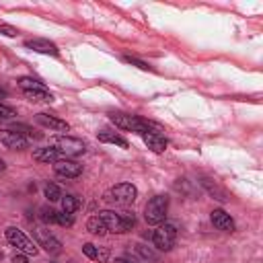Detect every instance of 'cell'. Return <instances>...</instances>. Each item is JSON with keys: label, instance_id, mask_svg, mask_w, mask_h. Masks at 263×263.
<instances>
[{"label": "cell", "instance_id": "cell-32", "mask_svg": "<svg viewBox=\"0 0 263 263\" xmlns=\"http://www.w3.org/2000/svg\"><path fill=\"white\" fill-rule=\"evenodd\" d=\"M6 97H8V92H6V88H2V86H0V99H6Z\"/></svg>", "mask_w": 263, "mask_h": 263}, {"label": "cell", "instance_id": "cell-26", "mask_svg": "<svg viewBox=\"0 0 263 263\" xmlns=\"http://www.w3.org/2000/svg\"><path fill=\"white\" fill-rule=\"evenodd\" d=\"M55 224L60 226H72L74 224V216L66 214V212H55Z\"/></svg>", "mask_w": 263, "mask_h": 263}, {"label": "cell", "instance_id": "cell-19", "mask_svg": "<svg viewBox=\"0 0 263 263\" xmlns=\"http://www.w3.org/2000/svg\"><path fill=\"white\" fill-rule=\"evenodd\" d=\"M86 230H88L90 234H95V236L107 234V226H105V222L101 220L99 214H97V216H90V218L86 220Z\"/></svg>", "mask_w": 263, "mask_h": 263}, {"label": "cell", "instance_id": "cell-3", "mask_svg": "<svg viewBox=\"0 0 263 263\" xmlns=\"http://www.w3.org/2000/svg\"><path fill=\"white\" fill-rule=\"evenodd\" d=\"M136 197H138V189L132 183H117V185L109 187L103 195L105 201L115 203V205H129L136 201Z\"/></svg>", "mask_w": 263, "mask_h": 263}, {"label": "cell", "instance_id": "cell-27", "mask_svg": "<svg viewBox=\"0 0 263 263\" xmlns=\"http://www.w3.org/2000/svg\"><path fill=\"white\" fill-rule=\"evenodd\" d=\"M39 212H41V220H43L45 224H55V210H51V208L43 205Z\"/></svg>", "mask_w": 263, "mask_h": 263}, {"label": "cell", "instance_id": "cell-14", "mask_svg": "<svg viewBox=\"0 0 263 263\" xmlns=\"http://www.w3.org/2000/svg\"><path fill=\"white\" fill-rule=\"evenodd\" d=\"M212 224L218 228V230H222V232H234V220L230 218V214H226L222 208H218V210H212Z\"/></svg>", "mask_w": 263, "mask_h": 263}, {"label": "cell", "instance_id": "cell-23", "mask_svg": "<svg viewBox=\"0 0 263 263\" xmlns=\"http://www.w3.org/2000/svg\"><path fill=\"white\" fill-rule=\"evenodd\" d=\"M43 193H45V197H47L49 201H60V197H62V189H60L55 183H51V181L45 183Z\"/></svg>", "mask_w": 263, "mask_h": 263}, {"label": "cell", "instance_id": "cell-21", "mask_svg": "<svg viewBox=\"0 0 263 263\" xmlns=\"http://www.w3.org/2000/svg\"><path fill=\"white\" fill-rule=\"evenodd\" d=\"M16 84L23 88V92H27V90H37V88H45V84H43L41 80L33 78V76H21V78L16 80Z\"/></svg>", "mask_w": 263, "mask_h": 263}, {"label": "cell", "instance_id": "cell-24", "mask_svg": "<svg viewBox=\"0 0 263 263\" xmlns=\"http://www.w3.org/2000/svg\"><path fill=\"white\" fill-rule=\"evenodd\" d=\"M136 253L142 257V259H146V261H158V255L150 249V247H146V245H136Z\"/></svg>", "mask_w": 263, "mask_h": 263}, {"label": "cell", "instance_id": "cell-6", "mask_svg": "<svg viewBox=\"0 0 263 263\" xmlns=\"http://www.w3.org/2000/svg\"><path fill=\"white\" fill-rule=\"evenodd\" d=\"M175 240H177V228L173 224H160L152 234V242L158 251H171L175 247Z\"/></svg>", "mask_w": 263, "mask_h": 263}, {"label": "cell", "instance_id": "cell-20", "mask_svg": "<svg viewBox=\"0 0 263 263\" xmlns=\"http://www.w3.org/2000/svg\"><path fill=\"white\" fill-rule=\"evenodd\" d=\"M25 97L29 101H35V103H51L53 101V95L47 90V88H37V90H27Z\"/></svg>", "mask_w": 263, "mask_h": 263}, {"label": "cell", "instance_id": "cell-16", "mask_svg": "<svg viewBox=\"0 0 263 263\" xmlns=\"http://www.w3.org/2000/svg\"><path fill=\"white\" fill-rule=\"evenodd\" d=\"M82 253H84L88 259L99 261V263H105V261L109 259V249L97 247V245H92V242H84V245H82Z\"/></svg>", "mask_w": 263, "mask_h": 263}, {"label": "cell", "instance_id": "cell-12", "mask_svg": "<svg viewBox=\"0 0 263 263\" xmlns=\"http://www.w3.org/2000/svg\"><path fill=\"white\" fill-rule=\"evenodd\" d=\"M199 183H201V187H203V189H205L214 199H218V201H228V199H230L228 191H226V189H224L216 179H212V177H205V175H203Z\"/></svg>", "mask_w": 263, "mask_h": 263}, {"label": "cell", "instance_id": "cell-8", "mask_svg": "<svg viewBox=\"0 0 263 263\" xmlns=\"http://www.w3.org/2000/svg\"><path fill=\"white\" fill-rule=\"evenodd\" d=\"M33 236H35V240H37V247H41V249L47 251L49 255L62 253V242H60L49 230H45L43 226H35V228H33Z\"/></svg>", "mask_w": 263, "mask_h": 263}, {"label": "cell", "instance_id": "cell-10", "mask_svg": "<svg viewBox=\"0 0 263 263\" xmlns=\"http://www.w3.org/2000/svg\"><path fill=\"white\" fill-rule=\"evenodd\" d=\"M0 142L10 150H25L29 146L27 138H23L21 134H16L12 129H0Z\"/></svg>", "mask_w": 263, "mask_h": 263}, {"label": "cell", "instance_id": "cell-9", "mask_svg": "<svg viewBox=\"0 0 263 263\" xmlns=\"http://www.w3.org/2000/svg\"><path fill=\"white\" fill-rule=\"evenodd\" d=\"M53 171L58 177H64V179H76L80 173H82V164L76 162V160H70V158H60L53 162Z\"/></svg>", "mask_w": 263, "mask_h": 263}, {"label": "cell", "instance_id": "cell-17", "mask_svg": "<svg viewBox=\"0 0 263 263\" xmlns=\"http://www.w3.org/2000/svg\"><path fill=\"white\" fill-rule=\"evenodd\" d=\"M60 152H58V148H53V146H45V148H37V150H33V158L37 160V162H55V160H60Z\"/></svg>", "mask_w": 263, "mask_h": 263}, {"label": "cell", "instance_id": "cell-15", "mask_svg": "<svg viewBox=\"0 0 263 263\" xmlns=\"http://www.w3.org/2000/svg\"><path fill=\"white\" fill-rule=\"evenodd\" d=\"M142 140H144V142H146V146H148L152 152H156V154H162V152L166 150V146H168V142H166L164 134L146 132V134H142Z\"/></svg>", "mask_w": 263, "mask_h": 263}, {"label": "cell", "instance_id": "cell-4", "mask_svg": "<svg viewBox=\"0 0 263 263\" xmlns=\"http://www.w3.org/2000/svg\"><path fill=\"white\" fill-rule=\"evenodd\" d=\"M166 212H168V195H154L144 208V220L152 226H160L166 220Z\"/></svg>", "mask_w": 263, "mask_h": 263}, {"label": "cell", "instance_id": "cell-7", "mask_svg": "<svg viewBox=\"0 0 263 263\" xmlns=\"http://www.w3.org/2000/svg\"><path fill=\"white\" fill-rule=\"evenodd\" d=\"M53 148H58V152L64 154L66 158H68V156H78V154H82V152L86 150V146H84L82 140L72 138V136H66V134L53 138Z\"/></svg>", "mask_w": 263, "mask_h": 263}, {"label": "cell", "instance_id": "cell-11", "mask_svg": "<svg viewBox=\"0 0 263 263\" xmlns=\"http://www.w3.org/2000/svg\"><path fill=\"white\" fill-rule=\"evenodd\" d=\"M35 121H37L39 125L51 129V132H68V129H70V125H68L64 119H60V117H55V115H49V113H37V115H35Z\"/></svg>", "mask_w": 263, "mask_h": 263}, {"label": "cell", "instance_id": "cell-34", "mask_svg": "<svg viewBox=\"0 0 263 263\" xmlns=\"http://www.w3.org/2000/svg\"><path fill=\"white\" fill-rule=\"evenodd\" d=\"M4 168H6V164H4V160H2V158H0V173H2V171H4Z\"/></svg>", "mask_w": 263, "mask_h": 263}, {"label": "cell", "instance_id": "cell-33", "mask_svg": "<svg viewBox=\"0 0 263 263\" xmlns=\"http://www.w3.org/2000/svg\"><path fill=\"white\" fill-rule=\"evenodd\" d=\"M115 263H132V261H127V259H123V257H119V259H115Z\"/></svg>", "mask_w": 263, "mask_h": 263}, {"label": "cell", "instance_id": "cell-2", "mask_svg": "<svg viewBox=\"0 0 263 263\" xmlns=\"http://www.w3.org/2000/svg\"><path fill=\"white\" fill-rule=\"evenodd\" d=\"M109 117L119 129L132 132V134H140V136L148 132V119H144L140 115H132V113H123V111H111Z\"/></svg>", "mask_w": 263, "mask_h": 263}, {"label": "cell", "instance_id": "cell-13", "mask_svg": "<svg viewBox=\"0 0 263 263\" xmlns=\"http://www.w3.org/2000/svg\"><path fill=\"white\" fill-rule=\"evenodd\" d=\"M25 47L27 49H33V51H37V53H45V55H58L60 53V49H58V45L55 43H51L49 39H27L25 41Z\"/></svg>", "mask_w": 263, "mask_h": 263}, {"label": "cell", "instance_id": "cell-1", "mask_svg": "<svg viewBox=\"0 0 263 263\" xmlns=\"http://www.w3.org/2000/svg\"><path fill=\"white\" fill-rule=\"evenodd\" d=\"M99 216H101V220L105 222L107 232H113V234H123V232L132 230L134 224H136L134 212H127V210H123V212L103 210V212H99Z\"/></svg>", "mask_w": 263, "mask_h": 263}, {"label": "cell", "instance_id": "cell-35", "mask_svg": "<svg viewBox=\"0 0 263 263\" xmlns=\"http://www.w3.org/2000/svg\"><path fill=\"white\" fill-rule=\"evenodd\" d=\"M68 263H74V261H68Z\"/></svg>", "mask_w": 263, "mask_h": 263}, {"label": "cell", "instance_id": "cell-22", "mask_svg": "<svg viewBox=\"0 0 263 263\" xmlns=\"http://www.w3.org/2000/svg\"><path fill=\"white\" fill-rule=\"evenodd\" d=\"M60 203H62V212H66V214H74L76 210H78V199L74 197V195H64L62 193V197H60Z\"/></svg>", "mask_w": 263, "mask_h": 263}, {"label": "cell", "instance_id": "cell-31", "mask_svg": "<svg viewBox=\"0 0 263 263\" xmlns=\"http://www.w3.org/2000/svg\"><path fill=\"white\" fill-rule=\"evenodd\" d=\"M27 257H29V255H25V253H18V251H16V253L10 257V261H12V263H29V259H27Z\"/></svg>", "mask_w": 263, "mask_h": 263}, {"label": "cell", "instance_id": "cell-5", "mask_svg": "<svg viewBox=\"0 0 263 263\" xmlns=\"http://www.w3.org/2000/svg\"><path fill=\"white\" fill-rule=\"evenodd\" d=\"M4 236H6V240H8L18 253H25V255H37V253H39L37 242H33L23 230H18V228H14V226H8V228L4 230Z\"/></svg>", "mask_w": 263, "mask_h": 263}, {"label": "cell", "instance_id": "cell-28", "mask_svg": "<svg viewBox=\"0 0 263 263\" xmlns=\"http://www.w3.org/2000/svg\"><path fill=\"white\" fill-rule=\"evenodd\" d=\"M123 62H127V64H132V66L140 68V70H148V64H146V62H142V60H138V58H132V55H123Z\"/></svg>", "mask_w": 263, "mask_h": 263}, {"label": "cell", "instance_id": "cell-30", "mask_svg": "<svg viewBox=\"0 0 263 263\" xmlns=\"http://www.w3.org/2000/svg\"><path fill=\"white\" fill-rule=\"evenodd\" d=\"M0 33L6 35V37H16V35H18V31H16L12 25H4V23L0 25Z\"/></svg>", "mask_w": 263, "mask_h": 263}, {"label": "cell", "instance_id": "cell-29", "mask_svg": "<svg viewBox=\"0 0 263 263\" xmlns=\"http://www.w3.org/2000/svg\"><path fill=\"white\" fill-rule=\"evenodd\" d=\"M14 115H16V111H14L12 107L0 103V119H10V117H14Z\"/></svg>", "mask_w": 263, "mask_h": 263}, {"label": "cell", "instance_id": "cell-25", "mask_svg": "<svg viewBox=\"0 0 263 263\" xmlns=\"http://www.w3.org/2000/svg\"><path fill=\"white\" fill-rule=\"evenodd\" d=\"M10 129L16 132V134H21L23 138H27V136H31V138H41V134H33L35 129L29 127V125H25V123H14V125H10Z\"/></svg>", "mask_w": 263, "mask_h": 263}, {"label": "cell", "instance_id": "cell-18", "mask_svg": "<svg viewBox=\"0 0 263 263\" xmlns=\"http://www.w3.org/2000/svg\"><path fill=\"white\" fill-rule=\"evenodd\" d=\"M97 138H99V142H105V144H115V146H119V148H127V140H125L123 136L115 134V132L101 129V132H97Z\"/></svg>", "mask_w": 263, "mask_h": 263}]
</instances>
